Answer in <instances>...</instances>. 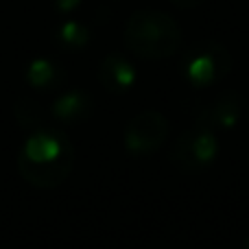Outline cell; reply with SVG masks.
Here are the masks:
<instances>
[{"label": "cell", "instance_id": "1", "mask_svg": "<svg viewBox=\"0 0 249 249\" xmlns=\"http://www.w3.org/2000/svg\"><path fill=\"white\" fill-rule=\"evenodd\" d=\"M74 166V146L59 129H35L18 153V171L35 188L64 184Z\"/></svg>", "mask_w": 249, "mask_h": 249}, {"label": "cell", "instance_id": "2", "mask_svg": "<svg viewBox=\"0 0 249 249\" xmlns=\"http://www.w3.org/2000/svg\"><path fill=\"white\" fill-rule=\"evenodd\" d=\"M124 46L140 59L160 61L173 57L181 46V29L168 13L140 9L124 24Z\"/></svg>", "mask_w": 249, "mask_h": 249}, {"label": "cell", "instance_id": "3", "mask_svg": "<svg viewBox=\"0 0 249 249\" xmlns=\"http://www.w3.org/2000/svg\"><path fill=\"white\" fill-rule=\"evenodd\" d=\"M232 53L214 39L197 42L181 59V74L193 88H210L232 72Z\"/></svg>", "mask_w": 249, "mask_h": 249}, {"label": "cell", "instance_id": "4", "mask_svg": "<svg viewBox=\"0 0 249 249\" xmlns=\"http://www.w3.org/2000/svg\"><path fill=\"white\" fill-rule=\"evenodd\" d=\"M221 151V142L216 133L208 127L197 124L195 129H188L173 142L168 160L179 173H203L216 162Z\"/></svg>", "mask_w": 249, "mask_h": 249}, {"label": "cell", "instance_id": "5", "mask_svg": "<svg viewBox=\"0 0 249 249\" xmlns=\"http://www.w3.org/2000/svg\"><path fill=\"white\" fill-rule=\"evenodd\" d=\"M168 118L158 109H144L127 123L123 133V144L129 155L144 158L162 149L168 138Z\"/></svg>", "mask_w": 249, "mask_h": 249}, {"label": "cell", "instance_id": "6", "mask_svg": "<svg viewBox=\"0 0 249 249\" xmlns=\"http://www.w3.org/2000/svg\"><path fill=\"white\" fill-rule=\"evenodd\" d=\"M243 114L241 96L236 92H223L219 94L210 105L197 112V124L208 127L212 131H228V129L236 127L238 118Z\"/></svg>", "mask_w": 249, "mask_h": 249}, {"label": "cell", "instance_id": "7", "mask_svg": "<svg viewBox=\"0 0 249 249\" xmlns=\"http://www.w3.org/2000/svg\"><path fill=\"white\" fill-rule=\"evenodd\" d=\"M138 72L133 64L121 53H109L99 64V81L112 94H124L136 86Z\"/></svg>", "mask_w": 249, "mask_h": 249}, {"label": "cell", "instance_id": "8", "mask_svg": "<svg viewBox=\"0 0 249 249\" xmlns=\"http://www.w3.org/2000/svg\"><path fill=\"white\" fill-rule=\"evenodd\" d=\"M51 112L64 123H81L94 112V101L86 90H70L53 101Z\"/></svg>", "mask_w": 249, "mask_h": 249}, {"label": "cell", "instance_id": "9", "mask_svg": "<svg viewBox=\"0 0 249 249\" xmlns=\"http://www.w3.org/2000/svg\"><path fill=\"white\" fill-rule=\"evenodd\" d=\"M64 72L61 68L51 59H33L26 68V81L29 86L37 88V90H48V88H55L61 83Z\"/></svg>", "mask_w": 249, "mask_h": 249}, {"label": "cell", "instance_id": "10", "mask_svg": "<svg viewBox=\"0 0 249 249\" xmlns=\"http://www.w3.org/2000/svg\"><path fill=\"white\" fill-rule=\"evenodd\" d=\"M55 37H57V44L61 48H66V51H81V48H86L90 44L92 33L86 24L70 20V22H64L57 29Z\"/></svg>", "mask_w": 249, "mask_h": 249}, {"label": "cell", "instance_id": "11", "mask_svg": "<svg viewBox=\"0 0 249 249\" xmlns=\"http://www.w3.org/2000/svg\"><path fill=\"white\" fill-rule=\"evenodd\" d=\"M13 114H16V121L22 129H29V131H35V129L42 127L44 118V107L33 99H20L16 105H13Z\"/></svg>", "mask_w": 249, "mask_h": 249}, {"label": "cell", "instance_id": "12", "mask_svg": "<svg viewBox=\"0 0 249 249\" xmlns=\"http://www.w3.org/2000/svg\"><path fill=\"white\" fill-rule=\"evenodd\" d=\"M53 4H55L57 11L68 13V11H72V9H77L79 4H81V0H53Z\"/></svg>", "mask_w": 249, "mask_h": 249}, {"label": "cell", "instance_id": "13", "mask_svg": "<svg viewBox=\"0 0 249 249\" xmlns=\"http://www.w3.org/2000/svg\"><path fill=\"white\" fill-rule=\"evenodd\" d=\"M168 2L179 7V9H195V7H199V4L208 2V0H168Z\"/></svg>", "mask_w": 249, "mask_h": 249}, {"label": "cell", "instance_id": "14", "mask_svg": "<svg viewBox=\"0 0 249 249\" xmlns=\"http://www.w3.org/2000/svg\"><path fill=\"white\" fill-rule=\"evenodd\" d=\"M241 249H249V236H247V238H245V241H243V243H241Z\"/></svg>", "mask_w": 249, "mask_h": 249}, {"label": "cell", "instance_id": "15", "mask_svg": "<svg viewBox=\"0 0 249 249\" xmlns=\"http://www.w3.org/2000/svg\"><path fill=\"white\" fill-rule=\"evenodd\" d=\"M247 164H249V155H247Z\"/></svg>", "mask_w": 249, "mask_h": 249}]
</instances>
